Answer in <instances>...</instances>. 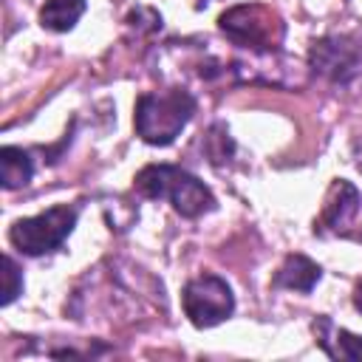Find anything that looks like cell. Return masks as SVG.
<instances>
[{
	"instance_id": "obj_7",
	"label": "cell",
	"mask_w": 362,
	"mask_h": 362,
	"mask_svg": "<svg viewBox=\"0 0 362 362\" xmlns=\"http://www.w3.org/2000/svg\"><path fill=\"white\" fill-rule=\"evenodd\" d=\"M359 189L351 184V181H334L328 195H325V206H322V215H320V226L322 229H331V232H339L342 226H348L356 212H359Z\"/></svg>"
},
{
	"instance_id": "obj_12",
	"label": "cell",
	"mask_w": 362,
	"mask_h": 362,
	"mask_svg": "<svg viewBox=\"0 0 362 362\" xmlns=\"http://www.w3.org/2000/svg\"><path fill=\"white\" fill-rule=\"evenodd\" d=\"M23 294V272L11 255H3V305H11Z\"/></svg>"
},
{
	"instance_id": "obj_4",
	"label": "cell",
	"mask_w": 362,
	"mask_h": 362,
	"mask_svg": "<svg viewBox=\"0 0 362 362\" xmlns=\"http://www.w3.org/2000/svg\"><path fill=\"white\" fill-rule=\"evenodd\" d=\"M218 25L235 45H243V48H252V51H260V54L277 51L283 37H286L283 20L260 3L232 6L229 11L221 14Z\"/></svg>"
},
{
	"instance_id": "obj_10",
	"label": "cell",
	"mask_w": 362,
	"mask_h": 362,
	"mask_svg": "<svg viewBox=\"0 0 362 362\" xmlns=\"http://www.w3.org/2000/svg\"><path fill=\"white\" fill-rule=\"evenodd\" d=\"M0 178L3 189H20L34 178V161L31 153L14 144L0 147Z\"/></svg>"
},
{
	"instance_id": "obj_8",
	"label": "cell",
	"mask_w": 362,
	"mask_h": 362,
	"mask_svg": "<svg viewBox=\"0 0 362 362\" xmlns=\"http://www.w3.org/2000/svg\"><path fill=\"white\" fill-rule=\"evenodd\" d=\"M317 331V342L320 348L331 356V359H351V362H362V337L351 334L348 328H337L328 317H320L314 322Z\"/></svg>"
},
{
	"instance_id": "obj_11",
	"label": "cell",
	"mask_w": 362,
	"mask_h": 362,
	"mask_svg": "<svg viewBox=\"0 0 362 362\" xmlns=\"http://www.w3.org/2000/svg\"><path fill=\"white\" fill-rule=\"evenodd\" d=\"M85 8H88L85 0H45V6L40 8V25L54 34L71 31L76 20L85 14Z\"/></svg>"
},
{
	"instance_id": "obj_5",
	"label": "cell",
	"mask_w": 362,
	"mask_h": 362,
	"mask_svg": "<svg viewBox=\"0 0 362 362\" xmlns=\"http://www.w3.org/2000/svg\"><path fill=\"white\" fill-rule=\"evenodd\" d=\"M184 314L195 328H212L232 317L235 294L232 286L218 274H198L181 291Z\"/></svg>"
},
{
	"instance_id": "obj_2",
	"label": "cell",
	"mask_w": 362,
	"mask_h": 362,
	"mask_svg": "<svg viewBox=\"0 0 362 362\" xmlns=\"http://www.w3.org/2000/svg\"><path fill=\"white\" fill-rule=\"evenodd\" d=\"M195 107H198L195 96L189 90H184V88H167V90L141 93L136 99V113H133L136 133H139V139L144 144L167 147L189 124Z\"/></svg>"
},
{
	"instance_id": "obj_6",
	"label": "cell",
	"mask_w": 362,
	"mask_h": 362,
	"mask_svg": "<svg viewBox=\"0 0 362 362\" xmlns=\"http://www.w3.org/2000/svg\"><path fill=\"white\" fill-rule=\"evenodd\" d=\"M308 65L314 74L345 85L362 71V45L345 34L314 40L308 48Z\"/></svg>"
},
{
	"instance_id": "obj_1",
	"label": "cell",
	"mask_w": 362,
	"mask_h": 362,
	"mask_svg": "<svg viewBox=\"0 0 362 362\" xmlns=\"http://www.w3.org/2000/svg\"><path fill=\"white\" fill-rule=\"evenodd\" d=\"M136 192L153 201H170V206L184 218H201L218 206L212 189L175 164H147L133 178Z\"/></svg>"
},
{
	"instance_id": "obj_13",
	"label": "cell",
	"mask_w": 362,
	"mask_h": 362,
	"mask_svg": "<svg viewBox=\"0 0 362 362\" xmlns=\"http://www.w3.org/2000/svg\"><path fill=\"white\" fill-rule=\"evenodd\" d=\"M354 305H356V311H362V280L354 288Z\"/></svg>"
},
{
	"instance_id": "obj_9",
	"label": "cell",
	"mask_w": 362,
	"mask_h": 362,
	"mask_svg": "<svg viewBox=\"0 0 362 362\" xmlns=\"http://www.w3.org/2000/svg\"><path fill=\"white\" fill-rule=\"evenodd\" d=\"M320 277H322V269L311 257H305V255H288L283 260V266L277 269V274H274V286L288 288V291L308 294L320 283Z\"/></svg>"
},
{
	"instance_id": "obj_14",
	"label": "cell",
	"mask_w": 362,
	"mask_h": 362,
	"mask_svg": "<svg viewBox=\"0 0 362 362\" xmlns=\"http://www.w3.org/2000/svg\"><path fill=\"white\" fill-rule=\"evenodd\" d=\"M204 3H209V0H201V3H198V6H204Z\"/></svg>"
},
{
	"instance_id": "obj_3",
	"label": "cell",
	"mask_w": 362,
	"mask_h": 362,
	"mask_svg": "<svg viewBox=\"0 0 362 362\" xmlns=\"http://www.w3.org/2000/svg\"><path fill=\"white\" fill-rule=\"evenodd\" d=\"M76 218H79L76 206L59 204V206L40 212V215L14 221L8 229V240L17 252H23L28 257H40V255H48L65 243V238L76 226Z\"/></svg>"
}]
</instances>
